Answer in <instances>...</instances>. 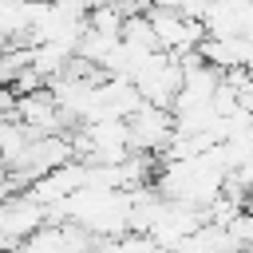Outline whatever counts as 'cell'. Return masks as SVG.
Wrapping results in <instances>:
<instances>
[{"label":"cell","mask_w":253,"mask_h":253,"mask_svg":"<svg viewBox=\"0 0 253 253\" xmlns=\"http://www.w3.org/2000/svg\"><path fill=\"white\" fill-rule=\"evenodd\" d=\"M146 20H150V28H154L158 51H166V55H174V59H186V55H194V51L206 43V28L194 24L190 16H182V8H174V4L146 8Z\"/></svg>","instance_id":"obj_1"},{"label":"cell","mask_w":253,"mask_h":253,"mask_svg":"<svg viewBox=\"0 0 253 253\" xmlns=\"http://www.w3.org/2000/svg\"><path fill=\"white\" fill-rule=\"evenodd\" d=\"M47 225V210L24 190V194H8L0 202V253H20L24 241Z\"/></svg>","instance_id":"obj_2"},{"label":"cell","mask_w":253,"mask_h":253,"mask_svg":"<svg viewBox=\"0 0 253 253\" xmlns=\"http://www.w3.org/2000/svg\"><path fill=\"white\" fill-rule=\"evenodd\" d=\"M134 87H138V95H142V103H150V107H162V111H170L174 107V99L182 95V83H186V71H182V59H174V55H166V51H158V55H150L146 59V67L130 79Z\"/></svg>","instance_id":"obj_3"},{"label":"cell","mask_w":253,"mask_h":253,"mask_svg":"<svg viewBox=\"0 0 253 253\" xmlns=\"http://www.w3.org/2000/svg\"><path fill=\"white\" fill-rule=\"evenodd\" d=\"M126 130H130V146H134V154L162 158L166 146H170V138H174V115L162 111V107L142 103V107L126 119Z\"/></svg>","instance_id":"obj_4"},{"label":"cell","mask_w":253,"mask_h":253,"mask_svg":"<svg viewBox=\"0 0 253 253\" xmlns=\"http://www.w3.org/2000/svg\"><path fill=\"white\" fill-rule=\"evenodd\" d=\"M99 241L87 233V229H79L75 221H63V225H43V229H36L28 241H24V249L20 253H91Z\"/></svg>","instance_id":"obj_5"},{"label":"cell","mask_w":253,"mask_h":253,"mask_svg":"<svg viewBox=\"0 0 253 253\" xmlns=\"http://www.w3.org/2000/svg\"><path fill=\"white\" fill-rule=\"evenodd\" d=\"M28 146H32V134H28L16 119L0 123V170H16L20 158L28 154Z\"/></svg>","instance_id":"obj_6"},{"label":"cell","mask_w":253,"mask_h":253,"mask_svg":"<svg viewBox=\"0 0 253 253\" xmlns=\"http://www.w3.org/2000/svg\"><path fill=\"white\" fill-rule=\"evenodd\" d=\"M16 103H20V95H16L12 87H0V123L16 119Z\"/></svg>","instance_id":"obj_7"}]
</instances>
